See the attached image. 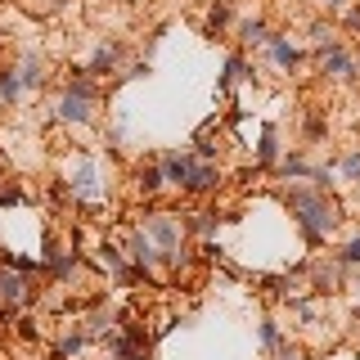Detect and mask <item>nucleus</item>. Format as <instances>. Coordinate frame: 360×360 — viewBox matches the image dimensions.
Masks as SVG:
<instances>
[{"label":"nucleus","mask_w":360,"mask_h":360,"mask_svg":"<svg viewBox=\"0 0 360 360\" xmlns=\"http://www.w3.org/2000/svg\"><path fill=\"white\" fill-rule=\"evenodd\" d=\"M311 172H315V162H311L302 149H292L288 158H279V162H275V176H279V180H307Z\"/></svg>","instance_id":"f3484780"},{"label":"nucleus","mask_w":360,"mask_h":360,"mask_svg":"<svg viewBox=\"0 0 360 360\" xmlns=\"http://www.w3.org/2000/svg\"><path fill=\"white\" fill-rule=\"evenodd\" d=\"M117 68H122V45L117 41H99L95 50H90V59H86L90 77H108V72H117Z\"/></svg>","instance_id":"f8f14e48"},{"label":"nucleus","mask_w":360,"mask_h":360,"mask_svg":"<svg viewBox=\"0 0 360 360\" xmlns=\"http://www.w3.org/2000/svg\"><path fill=\"white\" fill-rule=\"evenodd\" d=\"M140 230L149 234V239L158 243V252H172V248L185 243V225H180L172 212H144V221H140Z\"/></svg>","instance_id":"20e7f679"},{"label":"nucleus","mask_w":360,"mask_h":360,"mask_svg":"<svg viewBox=\"0 0 360 360\" xmlns=\"http://www.w3.org/2000/svg\"><path fill=\"white\" fill-rule=\"evenodd\" d=\"M158 167H162V180L172 189L185 185V176H189V167H194V153H180V149H167L162 158H158Z\"/></svg>","instance_id":"4468645a"},{"label":"nucleus","mask_w":360,"mask_h":360,"mask_svg":"<svg viewBox=\"0 0 360 360\" xmlns=\"http://www.w3.org/2000/svg\"><path fill=\"white\" fill-rule=\"evenodd\" d=\"M27 302H32V275H22V270L0 262V307L18 311V307H27Z\"/></svg>","instance_id":"423d86ee"},{"label":"nucleus","mask_w":360,"mask_h":360,"mask_svg":"<svg viewBox=\"0 0 360 360\" xmlns=\"http://www.w3.org/2000/svg\"><path fill=\"white\" fill-rule=\"evenodd\" d=\"M104 342H108V356L112 360H149V347H144V342H131V338L117 333V329H112Z\"/></svg>","instance_id":"dca6fc26"},{"label":"nucleus","mask_w":360,"mask_h":360,"mask_svg":"<svg viewBox=\"0 0 360 360\" xmlns=\"http://www.w3.org/2000/svg\"><path fill=\"white\" fill-rule=\"evenodd\" d=\"M324 5H329V9H347V5H352V0H324Z\"/></svg>","instance_id":"c9c22d12"},{"label":"nucleus","mask_w":360,"mask_h":360,"mask_svg":"<svg viewBox=\"0 0 360 360\" xmlns=\"http://www.w3.org/2000/svg\"><path fill=\"white\" fill-rule=\"evenodd\" d=\"M262 284H266V292L275 302H292V297H297V288H302V279L297 275H270V279H262Z\"/></svg>","instance_id":"aec40b11"},{"label":"nucleus","mask_w":360,"mask_h":360,"mask_svg":"<svg viewBox=\"0 0 360 360\" xmlns=\"http://www.w3.org/2000/svg\"><path fill=\"white\" fill-rule=\"evenodd\" d=\"M262 347H266V352L284 347V333H279V324H275V320H262Z\"/></svg>","instance_id":"c756f323"},{"label":"nucleus","mask_w":360,"mask_h":360,"mask_svg":"<svg viewBox=\"0 0 360 360\" xmlns=\"http://www.w3.org/2000/svg\"><path fill=\"white\" fill-rule=\"evenodd\" d=\"M248 77V54L243 50H234L230 59H225V72H221V90H230V86H239Z\"/></svg>","instance_id":"5701e85b"},{"label":"nucleus","mask_w":360,"mask_h":360,"mask_svg":"<svg viewBox=\"0 0 360 360\" xmlns=\"http://www.w3.org/2000/svg\"><path fill=\"white\" fill-rule=\"evenodd\" d=\"M338 262H342L347 270H356V266H360V234H352V239L338 248Z\"/></svg>","instance_id":"c85d7f7f"},{"label":"nucleus","mask_w":360,"mask_h":360,"mask_svg":"<svg viewBox=\"0 0 360 360\" xmlns=\"http://www.w3.org/2000/svg\"><path fill=\"white\" fill-rule=\"evenodd\" d=\"M18 202H27V194L18 185H0V207H18Z\"/></svg>","instance_id":"7c9ffc66"},{"label":"nucleus","mask_w":360,"mask_h":360,"mask_svg":"<svg viewBox=\"0 0 360 360\" xmlns=\"http://www.w3.org/2000/svg\"><path fill=\"white\" fill-rule=\"evenodd\" d=\"M68 189H72V198H99V172H95V162L90 158H77L72 167H68Z\"/></svg>","instance_id":"6e6552de"},{"label":"nucleus","mask_w":360,"mask_h":360,"mask_svg":"<svg viewBox=\"0 0 360 360\" xmlns=\"http://www.w3.org/2000/svg\"><path fill=\"white\" fill-rule=\"evenodd\" d=\"M18 333H22V338H37L41 329H37V320H18Z\"/></svg>","instance_id":"f704fd0d"},{"label":"nucleus","mask_w":360,"mask_h":360,"mask_svg":"<svg viewBox=\"0 0 360 360\" xmlns=\"http://www.w3.org/2000/svg\"><path fill=\"white\" fill-rule=\"evenodd\" d=\"M234 37H239L243 50H266V41L275 37V27H270L262 14H252V18H239V22H234Z\"/></svg>","instance_id":"9b49d317"},{"label":"nucleus","mask_w":360,"mask_h":360,"mask_svg":"<svg viewBox=\"0 0 360 360\" xmlns=\"http://www.w3.org/2000/svg\"><path fill=\"white\" fill-rule=\"evenodd\" d=\"M315 68H320L329 82H352V77H356V50L342 45V41L320 45V50H315Z\"/></svg>","instance_id":"7ed1b4c3"},{"label":"nucleus","mask_w":360,"mask_h":360,"mask_svg":"<svg viewBox=\"0 0 360 360\" xmlns=\"http://www.w3.org/2000/svg\"><path fill=\"white\" fill-rule=\"evenodd\" d=\"M342 275H347V266L338 262V257H333V262H315V266H311V284H315V292L333 288V284H338Z\"/></svg>","instance_id":"a211bd4d"},{"label":"nucleus","mask_w":360,"mask_h":360,"mask_svg":"<svg viewBox=\"0 0 360 360\" xmlns=\"http://www.w3.org/2000/svg\"><path fill=\"white\" fill-rule=\"evenodd\" d=\"M338 176H342V180H352V185L360 180V149H352V153H342V158H338Z\"/></svg>","instance_id":"cd10ccee"},{"label":"nucleus","mask_w":360,"mask_h":360,"mask_svg":"<svg viewBox=\"0 0 360 360\" xmlns=\"http://www.w3.org/2000/svg\"><path fill=\"white\" fill-rule=\"evenodd\" d=\"M356 360H360V347H356Z\"/></svg>","instance_id":"4c0bfd02"},{"label":"nucleus","mask_w":360,"mask_h":360,"mask_svg":"<svg viewBox=\"0 0 360 360\" xmlns=\"http://www.w3.org/2000/svg\"><path fill=\"white\" fill-rule=\"evenodd\" d=\"M230 22H234V5L230 0H212L207 14H202V37H221Z\"/></svg>","instance_id":"2eb2a0df"},{"label":"nucleus","mask_w":360,"mask_h":360,"mask_svg":"<svg viewBox=\"0 0 360 360\" xmlns=\"http://www.w3.org/2000/svg\"><path fill=\"white\" fill-rule=\"evenodd\" d=\"M135 185H140V194H162L167 189V180H162V167L158 162H149V167H140V172H135Z\"/></svg>","instance_id":"4be33fe9"},{"label":"nucleus","mask_w":360,"mask_h":360,"mask_svg":"<svg viewBox=\"0 0 360 360\" xmlns=\"http://www.w3.org/2000/svg\"><path fill=\"white\" fill-rule=\"evenodd\" d=\"M266 54H270V63H275L279 72H297V68L307 63V54H302L297 45H292V41L284 37V32H275V37L266 41Z\"/></svg>","instance_id":"1a4fd4ad"},{"label":"nucleus","mask_w":360,"mask_h":360,"mask_svg":"<svg viewBox=\"0 0 360 360\" xmlns=\"http://www.w3.org/2000/svg\"><path fill=\"white\" fill-rule=\"evenodd\" d=\"M77 266H82V257H77V252H59L54 262H45V270H50V275L59 279V284H68V279L77 275Z\"/></svg>","instance_id":"393cba45"},{"label":"nucleus","mask_w":360,"mask_h":360,"mask_svg":"<svg viewBox=\"0 0 360 360\" xmlns=\"http://www.w3.org/2000/svg\"><path fill=\"white\" fill-rule=\"evenodd\" d=\"M99 77H90L86 68L82 72H72L59 90V99H54V117L63 122V127H90L95 122V108H99Z\"/></svg>","instance_id":"f03ea898"},{"label":"nucleus","mask_w":360,"mask_h":360,"mask_svg":"<svg viewBox=\"0 0 360 360\" xmlns=\"http://www.w3.org/2000/svg\"><path fill=\"white\" fill-rule=\"evenodd\" d=\"M122 252H127V262L140 266V270H158V266H162V252H158V243L140 230V225L127 234V248H122Z\"/></svg>","instance_id":"0eeeda50"},{"label":"nucleus","mask_w":360,"mask_h":360,"mask_svg":"<svg viewBox=\"0 0 360 360\" xmlns=\"http://www.w3.org/2000/svg\"><path fill=\"white\" fill-rule=\"evenodd\" d=\"M338 14H342V32H360V5H356V0L347 9H338Z\"/></svg>","instance_id":"2f4dec72"},{"label":"nucleus","mask_w":360,"mask_h":360,"mask_svg":"<svg viewBox=\"0 0 360 360\" xmlns=\"http://www.w3.org/2000/svg\"><path fill=\"white\" fill-rule=\"evenodd\" d=\"M275 360H307V356H302L297 347H288V342H284V347H275Z\"/></svg>","instance_id":"473e14b6"},{"label":"nucleus","mask_w":360,"mask_h":360,"mask_svg":"<svg viewBox=\"0 0 360 360\" xmlns=\"http://www.w3.org/2000/svg\"><path fill=\"white\" fill-rule=\"evenodd\" d=\"M307 37H311V50H320V45H333L338 41V27H333V22H311Z\"/></svg>","instance_id":"bb28decb"},{"label":"nucleus","mask_w":360,"mask_h":360,"mask_svg":"<svg viewBox=\"0 0 360 360\" xmlns=\"http://www.w3.org/2000/svg\"><path fill=\"white\" fill-rule=\"evenodd\" d=\"M117 320H122L117 311H95V315H90V320L82 324V329H86V338H90V342H104V338L112 333V324H117Z\"/></svg>","instance_id":"6ab92c4d"},{"label":"nucleus","mask_w":360,"mask_h":360,"mask_svg":"<svg viewBox=\"0 0 360 360\" xmlns=\"http://www.w3.org/2000/svg\"><path fill=\"white\" fill-rule=\"evenodd\" d=\"M90 342V338H86V329H82V324H77V329H68L63 338H59V360H72V356H82V347Z\"/></svg>","instance_id":"a878e982"},{"label":"nucleus","mask_w":360,"mask_h":360,"mask_svg":"<svg viewBox=\"0 0 360 360\" xmlns=\"http://www.w3.org/2000/svg\"><path fill=\"white\" fill-rule=\"evenodd\" d=\"M324 135V122L320 117H307V140H320Z\"/></svg>","instance_id":"72a5a7b5"},{"label":"nucleus","mask_w":360,"mask_h":360,"mask_svg":"<svg viewBox=\"0 0 360 360\" xmlns=\"http://www.w3.org/2000/svg\"><path fill=\"white\" fill-rule=\"evenodd\" d=\"M356 302H360V288H356Z\"/></svg>","instance_id":"58836bf2"},{"label":"nucleus","mask_w":360,"mask_h":360,"mask_svg":"<svg viewBox=\"0 0 360 360\" xmlns=\"http://www.w3.org/2000/svg\"><path fill=\"white\" fill-rule=\"evenodd\" d=\"M356 77H360V54H356Z\"/></svg>","instance_id":"e433bc0d"},{"label":"nucleus","mask_w":360,"mask_h":360,"mask_svg":"<svg viewBox=\"0 0 360 360\" xmlns=\"http://www.w3.org/2000/svg\"><path fill=\"white\" fill-rule=\"evenodd\" d=\"M284 202H288V212H292V221H297L307 248H324V243L333 239V230L342 225V212H338V202L329 198V189L288 185L284 189Z\"/></svg>","instance_id":"f257e3e1"},{"label":"nucleus","mask_w":360,"mask_h":360,"mask_svg":"<svg viewBox=\"0 0 360 360\" xmlns=\"http://www.w3.org/2000/svg\"><path fill=\"white\" fill-rule=\"evenodd\" d=\"M18 99H22V82H18V72H14V68H0V104L14 108Z\"/></svg>","instance_id":"b1692460"},{"label":"nucleus","mask_w":360,"mask_h":360,"mask_svg":"<svg viewBox=\"0 0 360 360\" xmlns=\"http://www.w3.org/2000/svg\"><path fill=\"white\" fill-rule=\"evenodd\" d=\"M257 162L275 172V162H279V131L275 127H262V140H257Z\"/></svg>","instance_id":"412c9836"},{"label":"nucleus","mask_w":360,"mask_h":360,"mask_svg":"<svg viewBox=\"0 0 360 360\" xmlns=\"http://www.w3.org/2000/svg\"><path fill=\"white\" fill-rule=\"evenodd\" d=\"M221 221H225V217H221L217 207H194L180 225H185V234H194V239H217Z\"/></svg>","instance_id":"ddd939ff"},{"label":"nucleus","mask_w":360,"mask_h":360,"mask_svg":"<svg viewBox=\"0 0 360 360\" xmlns=\"http://www.w3.org/2000/svg\"><path fill=\"white\" fill-rule=\"evenodd\" d=\"M14 72H18V82H22V95H37V90L45 86V54H37L27 45V50L18 54V68H14Z\"/></svg>","instance_id":"9d476101"},{"label":"nucleus","mask_w":360,"mask_h":360,"mask_svg":"<svg viewBox=\"0 0 360 360\" xmlns=\"http://www.w3.org/2000/svg\"><path fill=\"white\" fill-rule=\"evenodd\" d=\"M221 189V167L217 158H194V167H189L185 185H180V194H194V198H207Z\"/></svg>","instance_id":"39448f33"}]
</instances>
